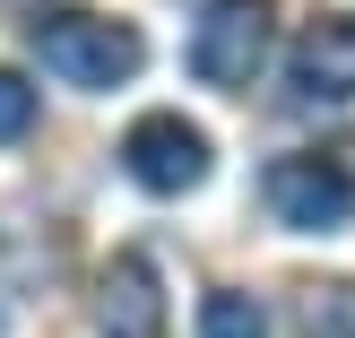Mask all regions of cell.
I'll return each mask as SVG.
<instances>
[{
  "mask_svg": "<svg viewBox=\"0 0 355 338\" xmlns=\"http://www.w3.org/2000/svg\"><path fill=\"white\" fill-rule=\"evenodd\" d=\"M35 61L69 87H121L139 78L148 44H139L130 17H104V9H44L35 17Z\"/></svg>",
  "mask_w": 355,
  "mask_h": 338,
  "instance_id": "6da1fadb",
  "label": "cell"
},
{
  "mask_svg": "<svg viewBox=\"0 0 355 338\" xmlns=\"http://www.w3.org/2000/svg\"><path fill=\"white\" fill-rule=\"evenodd\" d=\"M200 338H269V312H260V295L217 287V295L200 304Z\"/></svg>",
  "mask_w": 355,
  "mask_h": 338,
  "instance_id": "ba28073f",
  "label": "cell"
},
{
  "mask_svg": "<svg viewBox=\"0 0 355 338\" xmlns=\"http://www.w3.org/2000/svg\"><path fill=\"white\" fill-rule=\"evenodd\" d=\"M295 330H304V338H355V278L304 287V295H295Z\"/></svg>",
  "mask_w": 355,
  "mask_h": 338,
  "instance_id": "52a82bcc",
  "label": "cell"
},
{
  "mask_svg": "<svg viewBox=\"0 0 355 338\" xmlns=\"http://www.w3.org/2000/svg\"><path fill=\"white\" fill-rule=\"evenodd\" d=\"M35 130V87L17 69H0V139H26Z\"/></svg>",
  "mask_w": 355,
  "mask_h": 338,
  "instance_id": "9c48e42d",
  "label": "cell"
},
{
  "mask_svg": "<svg viewBox=\"0 0 355 338\" xmlns=\"http://www.w3.org/2000/svg\"><path fill=\"white\" fill-rule=\"evenodd\" d=\"M269 26H277V0H208L191 26V78L243 96L269 61Z\"/></svg>",
  "mask_w": 355,
  "mask_h": 338,
  "instance_id": "7a4b0ae2",
  "label": "cell"
},
{
  "mask_svg": "<svg viewBox=\"0 0 355 338\" xmlns=\"http://www.w3.org/2000/svg\"><path fill=\"white\" fill-rule=\"evenodd\" d=\"M96 330L104 338H165V287H156L148 252H113L96 278Z\"/></svg>",
  "mask_w": 355,
  "mask_h": 338,
  "instance_id": "8992f818",
  "label": "cell"
},
{
  "mask_svg": "<svg viewBox=\"0 0 355 338\" xmlns=\"http://www.w3.org/2000/svg\"><path fill=\"white\" fill-rule=\"evenodd\" d=\"M269 208L295 226V235H338V226L355 217V165L347 156H321V148L277 156L269 165Z\"/></svg>",
  "mask_w": 355,
  "mask_h": 338,
  "instance_id": "3957f363",
  "label": "cell"
},
{
  "mask_svg": "<svg viewBox=\"0 0 355 338\" xmlns=\"http://www.w3.org/2000/svg\"><path fill=\"white\" fill-rule=\"evenodd\" d=\"M121 174H130L139 191H191L208 174V130L182 113H139L130 130H121Z\"/></svg>",
  "mask_w": 355,
  "mask_h": 338,
  "instance_id": "277c9868",
  "label": "cell"
},
{
  "mask_svg": "<svg viewBox=\"0 0 355 338\" xmlns=\"http://www.w3.org/2000/svg\"><path fill=\"white\" fill-rule=\"evenodd\" d=\"M286 87L304 104H347L355 96V9H321L286 52Z\"/></svg>",
  "mask_w": 355,
  "mask_h": 338,
  "instance_id": "5b68a950",
  "label": "cell"
}]
</instances>
